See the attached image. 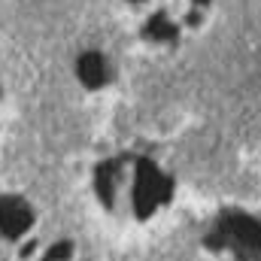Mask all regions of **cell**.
<instances>
[{"mask_svg": "<svg viewBox=\"0 0 261 261\" xmlns=\"http://www.w3.org/2000/svg\"><path fill=\"white\" fill-rule=\"evenodd\" d=\"M0 261H91L21 195H0Z\"/></svg>", "mask_w": 261, "mask_h": 261, "instance_id": "cell-1", "label": "cell"}, {"mask_svg": "<svg viewBox=\"0 0 261 261\" xmlns=\"http://www.w3.org/2000/svg\"><path fill=\"white\" fill-rule=\"evenodd\" d=\"M122 170H125V161H122ZM125 176H128V186L119 182L107 164L97 167V197L107 203L110 213L122 219L149 222L173 195V182L146 158H137L134 170Z\"/></svg>", "mask_w": 261, "mask_h": 261, "instance_id": "cell-2", "label": "cell"}, {"mask_svg": "<svg viewBox=\"0 0 261 261\" xmlns=\"http://www.w3.org/2000/svg\"><path fill=\"white\" fill-rule=\"evenodd\" d=\"M79 76H82L85 85H100L103 82V61H100V55H94V52L82 55L79 58Z\"/></svg>", "mask_w": 261, "mask_h": 261, "instance_id": "cell-4", "label": "cell"}, {"mask_svg": "<svg viewBox=\"0 0 261 261\" xmlns=\"http://www.w3.org/2000/svg\"><path fill=\"white\" fill-rule=\"evenodd\" d=\"M206 246L228 252L237 261H261V225L246 216H228L216 225Z\"/></svg>", "mask_w": 261, "mask_h": 261, "instance_id": "cell-3", "label": "cell"}]
</instances>
